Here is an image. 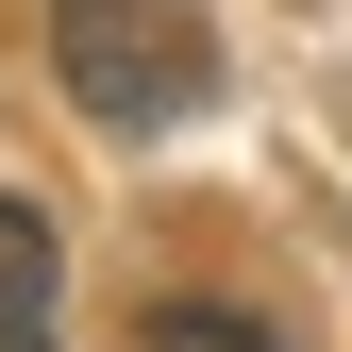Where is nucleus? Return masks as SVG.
Here are the masks:
<instances>
[{
    "instance_id": "1",
    "label": "nucleus",
    "mask_w": 352,
    "mask_h": 352,
    "mask_svg": "<svg viewBox=\"0 0 352 352\" xmlns=\"http://www.w3.org/2000/svg\"><path fill=\"white\" fill-rule=\"evenodd\" d=\"M51 67L101 135H168V118L218 101V34L201 0H51Z\"/></svg>"
},
{
    "instance_id": "2",
    "label": "nucleus",
    "mask_w": 352,
    "mask_h": 352,
    "mask_svg": "<svg viewBox=\"0 0 352 352\" xmlns=\"http://www.w3.org/2000/svg\"><path fill=\"white\" fill-rule=\"evenodd\" d=\"M67 336V285H51V218L0 201V352H51Z\"/></svg>"
}]
</instances>
